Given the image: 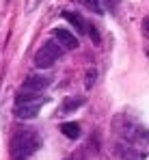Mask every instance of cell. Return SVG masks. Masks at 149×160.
Here are the masks:
<instances>
[{
    "label": "cell",
    "instance_id": "ba28073f",
    "mask_svg": "<svg viewBox=\"0 0 149 160\" xmlns=\"http://www.w3.org/2000/svg\"><path fill=\"white\" fill-rule=\"evenodd\" d=\"M63 18L72 24V28H76V32H87V26H89V22L82 18V15H78L76 11H63Z\"/></svg>",
    "mask_w": 149,
    "mask_h": 160
},
{
    "label": "cell",
    "instance_id": "8fae6325",
    "mask_svg": "<svg viewBox=\"0 0 149 160\" xmlns=\"http://www.w3.org/2000/svg\"><path fill=\"white\" fill-rule=\"evenodd\" d=\"M84 9H89V11H93V13H97V15H102L104 13V7H102V2L99 0H78Z\"/></svg>",
    "mask_w": 149,
    "mask_h": 160
},
{
    "label": "cell",
    "instance_id": "30bf717a",
    "mask_svg": "<svg viewBox=\"0 0 149 160\" xmlns=\"http://www.w3.org/2000/svg\"><path fill=\"white\" fill-rule=\"evenodd\" d=\"M61 132L63 136H67V138H80V123H76V121H67V123H61Z\"/></svg>",
    "mask_w": 149,
    "mask_h": 160
},
{
    "label": "cell",
    "instance_id": "277c9868",
    "mask_svg": "<svg viewBox=\"0 0 149 160\" xmlns=\"http://www.w3.org/2000/svg\"><path fill=\"white\" fill-rule=\"evenodd\" d=\"M46 102H48V98L43 95V98H39V100H35V102L15 104V117H17V119H32V117L39 115V110H41V106H43Z\"/></svg>",
    "mask_w": 149,
    "mask_h": 160
},
{
    "label": "cell",
    "instance_id": "7c38bea8",
    "mask_svg": "<svg viewBox=\"0 0 149 160\" xmlns=\"http://www.w3.org/2000/svg\"><path fill=\"white\" fill-rule=\"evenodd\" d=\"M95 78H97V72L91 67V69L87 72V76H84V87H87V89H93V84H95Z\"/></svg>",
    "mask_w": 149,
    "mask_h": 160
},
{
    "label": "cell",
    "instance_id": "9a60e30c",
    "mask_svg": "<svg viewBox=\"0 0 149 160\" xmlns=\"http://www.w3.org/2000/svg\"><path fill=\"white\" fill-rule=\"evenodd\" d=\"M99 2H102V7H106L108 11H112L115 4H117V0H99Z\"/></svg>",
    "mask_w": 149,
    "mask_h": 160
},
{
    "label": "cell",
    "instance_id": "5b68a950",
    "mask_svg": "<svg viewBox=\"0 0 149 160\" xmlns=\"http://www.w3.org/2000/svg\"><path fill=\"white\" fill-rule=\"evenodd\" d=\"M54 39L63 48H67V50H76L78 48V37L72 30H67V28H54Z\"/></svg>",
    "mask_w": 149,
    "mask_h": 160
},
{
    "label": "cell",
    "instance_id": "4fadbf2b",
    "mask_svg": "<svg viewBox=\"0 0 149 160\" xmlns=\"http://www.w3.org/2000/svg\"><path fill=\"white\" fill-rule=\"evenodd\" d=\"M87 35L91 37V41H93L95 46H99V41H102V39H99V32H97V28L93 26V24H89V26H87Z\"/></svg>",
    "mask_w": 149,
    "mask_h": 160
},
{
    "label": "cell",
    "instance_id": "52a82bcc",
    "mask_svg": "<svg viewBox=\"0 0 149 160\" xmlns=\"http://www.w3.org/2000/svg\"><path fill=\"white\" fill-rule=\"evenodd\" d=\"M115 152H117V156L121 160H143V154H141V149H136L134 145H130V143H117L115 145Z\"/></svg>",
    "mask_w": 149,
    "mask_h": 160
},
{
    "label": "cell",
    "instance_id": "2e32d148",
    "mask_svg": "<svg viewBox=\"0 0 149 160\" xmlns=\"http://www.w3.org/2000/svg\"><path fill=\"white\" fill-rule=\"evenodd\" d=\"M143 32L149 37V18H145V22H143Z\"/></svg>",
    "mask_w": 149,
    "mask_h": 160
},
{
    "label": "cell",
    "instance_id": "7a4b0ae2",
    "mask_svg": "<svg viewBox=\"0 0 149 160\" xmlns=\"http://www.w3.org/2000/svg\"><path fill=\"white\" fill-rule=\"evenodd\" d=\"M39 149V134L35 130H17L11 138V160H28Z\"/></svg>",
    "mask_w": 149,
    "mask_h": 160
},
{
    "label": "cell",
    "instance_id": "9c48e42d",
    "mask_svg": "<svg viewBox=\"0 0 149 160\" xmlns=\"http://www.w3.org/2000/svg\"><path fill=\"white\" fill-rule=\"evenodd\" d=\"M82 104H84V98H67V100L61 104V108H58V117L67 115L69 110H76V108H80Z\"/></svg>",
    "mask_w": 149,
    "mask_h": 160
},
{
    "label": "cell",
    "instance_id": "e0dca14e",
    "mask_svg": "<svg viewBox=\"0 0 149 160\" xmlns=\"http://www.w3.org/2000/svg\"><path fill=\"white\" fill-rule=\"evenodd\" d=\"M67 160H78V156H72V158H67Z\"/></svg>",
    "mask_w": 149,
    "mask_h": 160
},
{
    "label": "cell",
    "instance_id": "6da1fadb",
    "mask_svg": "<svg viewBox=\"0 0 149 160\" xmlns=\"http://www.w3.org/2000/svg\"><path fill=\"white\" fill-rule=\"evenodd\" d=\"M112 128L123 138V143L134 145L136 149H149V130L145 126H141L136 119L127 115H117L112 121Z\"/></svg>",
    "mask_w": 149,
    "mask_h": 160
},
{
    "label": "cell",
    "instance_id": "3957f363",
    "mask_svg": "<svg viewBox=\"0 0 149 160\" xmlns=\"http://www.w3.org/2000/svg\"><path fill=\"white\" fill-rule=\"evenodd\" d=\"M61 56H63V46H61L58 41H46V43L35 52L32 63H35V67H39V69H48V67H52Z\"/></svg>",
    "mask_w": 149,
    "mask_h": 160
},
{
    "label": "cell",
    "instance_id": "5bb4252c",
    "mask_svg": "<svg viewBox=\"0 0 149 160\" xmlns=\"http://www.w3.org/2000/svg\"><path fill=\"white\" fill-rule=\"evenodd\" d=\"M39 2H41V0H28V2H26V13H30V11H35V7H37Z\"/></svg>",
    "mask_w": 149,
    "mask_h": 160
},
{
    "label": "cell",
    "instance_id": "8992f818",
    "mask_svg": "<svg viewBox=\"0 0 149 160\" xmlns=\"http://www.w3.org/2000/svg\"><path fill=\"white\" fill-rule=\"evenodd\" d=\"M50 80L46 76H28L22 84V91H30V93H43L48 89Z\"/></svg>",
    "mask_w": 149,
    "mask_h": 160
}]
</instances>
